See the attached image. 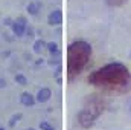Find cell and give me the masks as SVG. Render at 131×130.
I'll list each match as a JSON object with an SVG mask.
<instances>
[{
    "label": "cell",
    "instance_id": "9a60e30c",
    "mask_svg": "<svg viewBox=\"0 0 131 130\" xmlns=\"http://www.w3.org/2000/svg\"><path fill=\"white\" fill-rule=\"evenodd\" d=\"M26 32H28L29 37H34V29H32V28H26Z\"/></svg>",
    "mask_w": 131,
    "mask_h": 130
},
{
    "label": "cell",
    "instance_id": "52a82bcc",
    "mask_svg": "<svg viewBox=\"0 0 131 130\" xmlns=\"http://www.w3.org/2000/svg\"><path fill=\"white\" fill-rule=\"evenodd\" d=\"M20 103H21L25 107H32L34 104L37 103V99H35V97H34L32 94H29V92H23L21 97H20Z\"/></svg>",
    "mask_w": 131,
    "mask_h": 130
},
{
    "label": "cell",
    "instance_id": "30bf717a",
    "mask_svg": "<svg viewBox=\"0 0 131 130\" xmlns=\"http://www.w3.org/2000/svg\"><path fill=\"white\" fill-rule=\"evenodd\" d=\"M46 49L49 51V54H50V55H57V54L60 52V49H58V44H57L55 41H50V43H47V44H46Z\"/></svg>",
    "mask_w": 131,
    "mask_h": 130
},
{
    "label": "cell",
    "instance_id": "e0dca14e",
    "mask_svg": "<svg viewBox=\"0 0 131 130\" xmlns=\"http://www.w3.org/2000/svg\"><path fill=\"white\" fill-rule=\"evenodd\" d=\"M26 130H35V129H26Z\"/></svg>",
    "mask_w": 131,
    "mask_h": 130
},
{
    "label": "cell",
    "instance_id": "7c38bea8",
    "mask_svg": "<svg viewBox=\"0 0 131 130\" xmlns=\"http://www.w3.org/2000/svg\"><path fill=\"white\" fill-rule=\"evenodd\" d=\"M21 118H23V115H21V113H14V115L11 116L9 123H8V124H9V127H15V124H17Z\"/></svg>",
    "mask_w": 131,
    "mask_h": 130
},
{
    "label": "cell",
    "instance_id": "277c9868",
    "mask_svg": "<svg viewBox=\"0 0 131 130\" xmlns=\"http://www.w3.org/2000/svg\"><path fill=\"white\" fill-rule=\"evenodd\" d=\"M26 28H28V22H26L25 17L15 18L12 22V25H11V29H12V32H14L15 37H23L25 32H26Z\"/></svg>",
    "mask_w": 131,
    "mask_h": 130
},
{
    "label": "cell",
    "instance_id": "3957f363",
    "mask_svg": "<svg viewBox=\"0 0 131 130\" xmlns=\"http://www.w3.org/2000/svg\"><path fill=\"white\" fill-rule=\"evenodd\" d=\"M102 112H104V101H102L98 95L89 97L87 101H85V104H84V107L81 109V112H79L78 116H76L78 124H79L82 129H90V127H93L95 121L102 115Z\"/></svg>",
    "mask_w": 131,
    "mask_h": 130
},
{
    "label": "cell",
    "instance_id": "ac0fdd59",
    "mask_svg": "<svg viewBox=\"0 0 131 130\" xmlns=\"http://www.w3.org/2000/svg\"><path fill=\"white\" fill-rule=\"evenodd\" d=\"M0 130H5V129H3V127H0Z\"/></svg>",
    "mask_w": 131,
    "mask_h": 130
},
{
    "label": "cell",
    "instance_id": "4fadbf2b",
    "mask_svg": "<svg viewBox=\"0 0 131 130\" xmlns=\"http://www.w3.org/2000/svg\"><path fill=\"white\" fill-rule=\"evenodd\" d=\"M107 2V5H110V6H122V5H125L128 0H105Z\"/></svg>",
    "mask_w": 131,
    "mask_h": 130
},
{
    "label": "cell",
    "instance_id": "9c48e42d",
    "mask_svg": "<svg viewBox=\"0 0 131 130\" xmlns=\"http://www.w3.org/2000/svg\"><path fill=\"white\" fill-rule=\"evenodd\" d=\"M46 41H43V40H37L35 43H34V52L35 54H41L44 49H46Z\"/></svg>",
    "mask_w": 131,
    "mask_h": 130
},
{
    "label": "cell",
    "instance_id": "6da1fadb",
    "mask_svg": "<svg viewBox=\"0 0 131 130\" xmlns=\"http://www.w3.org/2000/svg\"><path fill=\"white\" fill-rule=\"evenodd\" d=\"M87 83L110 92L127 94L131 90V72L124 63L113 61L93 70L89 75Z\"/></svg>",
    "mask_w": 131,
    "mask_h": 130
},
{
    "label": "cell",
    "instance_id": "8fae6325",
    "mask_svg": "<svg viewBox=\"0 0 131 130\" xmlns=\"http://www.w3.org/2000/svg\"><path fill=\"white\" fill-rule=\"evenodd\" d=\"M14 81H15L17 84H20V86H28V78H26L23 73H17V75L14 77Z\"/></svg>",
    "mask_w": 131,
    "mask_h": 130
},
{
    "label": "cell",
    "instance_id": "2e32d148",
    "mask_svg": "<svg viewBox=\"0 0 131 130\" xmlns=\"http://www.w3.org/2000/svg\"><path fill=\"white\" fill-rule=\"evenodd\" d=\"M3 23H5L6 26H11V25H12V23H11V18H5V20H3Z\"/></svg>",
    "mask_w": 131,
    "mask_h": 130
},
{
    "label": "cell",
    "instance_id": "5bb4252c",
    "mask_svg": "<svg viewBox=\"0 0 131 130\" xmlns=\"http://www.w3.org/2000/svg\"><path fill=\"white\" fill-rule=\"evenodd\" d=\"M40 129L41 130H55V127L50 126L47 121H41V123H40Z\"/></svg>",
    "mask_w": 131,
    "mask_h": 130
},
{
    "label": "cell",
    "instance_id": "ba28073f",
    "mask_svg": "<svg viewBox=\"0 0 131 130\" xmlns=\"http://www.w3.org/2000/svg\"><path fill=\"white\" fill-rule=\"evenodd\" d=\"M40 8H41V5H40L38 2H31V3L28 5L26 11L29 12V15H37V14H38V11H40Z\"/></svg>",
    "mask_w": 131,
    "mask_h": 130
},
{
    "label": "cell",
    "instance_id": "7a4b0ae2",
    "mask_svg": "<svg viewBox=\"0 0 131 130\" xmlns=\"http://www.w3.org/2000/svg\"><path fill=\"white\" fill-rule=\"evenodd\" d=\"M92 57V44L85 40H75L67 48V78H76Z\"/></svg>",
    "mask_w": 131,
    "mask_h": 130
},
{
    "label": "cell",
    "instance_id": "5b68a950",
    "mask_svg": "<svg viewBox=\"0 0 131 130\" xmlns=\"http://www.w3.org/2000/svg\"><path fill=\"white\" fill-rule=\"evenodd\" d=\"M47 23L52 25V26H58V25H61V23H63V12H61V9H55V11H52V12L47 15Z\"/></svg>",
    "mask_w": 131,
    "mask_h": 130
},
{
    "label": "cell",
    "instance_id": "8992f818",
    "mask_svg": "<svg viewBox=\"0 0 131 130\" xmlns=\"http://www.w3.org/2000/svg\"><path fill=\"white\" fill-rule=\"evenodd\" d=\"M50 97H52V92H50V89H49V87H41V89L37 92L35 99H37V103L43 104V103H47V101L50 99Z\"/></svg>",
    "mask_w": 131,
    "mask_h": 130
}]
</instances>
